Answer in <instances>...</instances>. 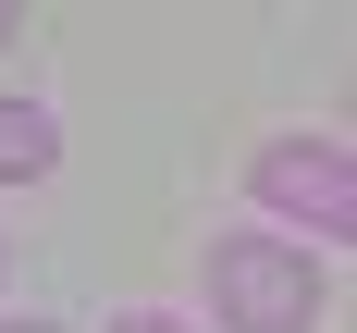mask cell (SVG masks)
<instances>
[{"label": "cell", "instance_id": "6da1fadb", "mask_svg": "<svg viewBox=\"0 0 357 333\" xmlns=\"http://www.w3.org/2000/svg\"><path fill=\"white\" fill-rule=\"evenodd\" d=\"M210 309L234 333H308V321H321V272H308V247L222 235V247H210Z\"/></svg>", "mask_w": 357, "mask_h": 333}, {"label": "cell", "instance_id": "7a4b0ae2", "mask_svg": "<svg viewBox=\"0 0 357 333\" xmlns=\"http://www.w3.org/2000/svg\"><path fill=\"white\" fill-rule=\"evenodd\" d=\"M259 198H271V210H296L308 235H357V185H345V148H333V136L259 148Z\"/></svg>", "mask_w": 357, "mask_h": 333}, {"label": "cell", "instance_id": "3957f363", "mask_svg": "<svg viewBox=\"0 0 357 333\" xmlns=\"http://www.w3.org/2000/svg\"><path fill=\"white\" fill-rule=\"evenodd\" d=\"M50 161H62V124L37 99H0V185H37Z\"/></svg>", "mask_w": 357, "mask_h": 333}, {"label": "cell", "instance_id": "277c9868", "mask_svg": "<svg viewBox=\"0 0 357 333\" xmlns=\"http://www.w3.org/2000/svg\"><path fill=\"white\" fill-rule=\"evenodd\" d=\"M111 333H185V321H160V309H136V321H111Z\"/></svg>", "mask_w": 357, "mask_h": 333}, {"label": "cell", "instance_id": "5b68a950", "mask_svg": "<svg viewBox=\"0 0 357 333\" xmlns=\"http://www.w3.org/2000/svg\"><path fill=\"white\" fill-rule=\"evenodd\" d=\"M13 13H25V0H0V37H13Z\"/></svg>", "mask_w": 357, "mask_h": 333}, {"label": "cell", "instance_id": "8992f818", "mask_svg": "<svg viewBox=\"0 0 357 333\" xmlns=\"http://www.w3.org/2000/svg\"><path fill=\"white\" fill-rule=\"evenodd\" d=\"M0 333H50V321H0Z\"/></svg>", "mask_w": 357, "mask_h": 333}]
</instances>
